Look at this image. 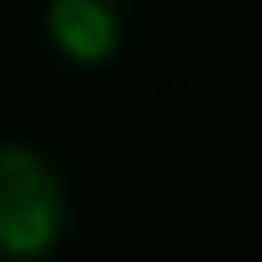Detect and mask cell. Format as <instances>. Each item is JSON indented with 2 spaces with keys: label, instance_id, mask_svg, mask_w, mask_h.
Here are the masks:
<instances>
[{
  "label": "cell",
  "instance_id": "obj_1",
  "mask_svg": "<svg viewBox=\"0 0 262 262\" xmlns=\"http://www.w3.org/2000/svg\"><path fill=\"white\" fill-rule=\"evenodd\" d=\"M66 219V191L33 147L0 142V257H44Z\"/></svg>",
  "mask_w": 262,
  "mask_h": 262
},
{
  "label": "cell",
  "instance_id": "obj_2",
  "mask_svg": "<svg viewBox=\"0 0 262 262\" xmlns=\"http://www.w3.org/2000/svg\"><path fill=\"white\" fill-rule=\"evenodd\" d=\"M49 38L60 55L93 66V60H110L115 44H120V11L115 0H49Z\"/></svg>",
  "mask_w": 262,
  "mask_h": 262
}]
</instances>
